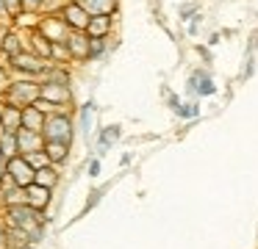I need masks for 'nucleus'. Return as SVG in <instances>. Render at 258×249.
Wrapping results in <instances>:
<instances>
[{
    "label": "nucleus",
    "instance_id": "9",
    "mask_svg": "<svg viewBox=\"0 0 258 249\" xmlns=\"http://www.w3.org/2000/svg\"><path fill=\"white\" fill-rule=\"evenodd\" d=\"M14 61H17V66H20V69H28V72H36V69H42L39 58H34V55H23V53H20Z\"/></svg>",
    "mask_w": 258,
    "mask_h": 249
},
{
    "label": "nucleus",
    "instance_id": "21",
    "mask_svg": "<svg viewBox=\"0 0 258 249\" xmlns=\"http://www.w3.org/2000/svg\"><path fill=\"white\" fill-rule=\"evenodd\" d=\"M9 6H12V9H17V0H6Z\"/></svg>",
    "mask_w": 258,
    "mask_h": 249
},
{
    "label": "nucleus",
    "instance_id": "5",
    "mask_svg": "<svg viewBox=\"0 0 258 249\" xmlns=\"http://www.w3.org/2000/svg\"><path fill=\"white\" fill-rule=\"evenodd\" d=\"M108 28H111V20H108L106 14H97V17H92V20H89V33L95 39H103V33H106Z\"/></svg>",
    "mask_w": 258,
    "mask_h": 249
},
{
    "label": "nucleus",
    "instance_id": "16",
    "mask_svg": "<svg viewBox=\"0 0 258 249\" xmlns=\"http://www.w3.org/2000/svg\"><path fill=\"white\" fill-rule=\"evenodd\" d=\"M17 141H20V147H23V144H25V147H34V144H36V136H34L31 130H23V133L17 136Z\"/></svg>",
    "mask_w": 258,
    "mask_h": 249
},
{
    "label": "nucleus",
    "instance_id": "14",
    "mask_svg": "<svg viewBox=\"0 0 258 249\" xmlns=\"http://www.w3.org/2000/svg\"><path fill=\"white\" fill-rule=\"evenodd\" d=\"M25 160H28L31 166H39V169H45L47 160H50V158H47L45 152H28V155H25Z\"/></svg>",
    "mask_w": 258,
    "mask_h": 249
},
{
    "label": "nucleus",
    "instance_id": "7",
    "mask_svg": "<svg viewBox=\"0 0 258 249\" xmlns=\"http://www.w3.org/2000/svg\"><path fill=\"white\" fill-rule=\"evenodd\" d=\"M42 94H45V97H50V100H58V103L70 100L67 86H61V83H47V86H42Z\"/></svg>",
    "mask_w": 258,
    "mask_h": 249
},
{
    "label": "nucleus",
    "instance_id": "12",
    "mask_svg": "<svg viewBox=\"0 0 258 249\" xmlns=\"http://www.w3.org/2000/svg\"><path fill=\"white\" fill-rule=\"evenodd\" d=\"M3 119H6V127L9 130H14V127L23 122V111H14V108H9V111H3Z\"/></svg>",
    "mask_w": 258,
    "mask_h": 249
},
{
    "label": "nucleus",
    "instance_id": "10",
    "mask_svg": "<svg viewBox=\"0 0 258 249\" xmlns=\"http://www.w3.org/2000/svg\"><path fill=\"white\" fill-rule=\"evenodd\" d=\"M53 183H56V172L53 169H36V186H45V188H50Z\"/></svg>",
    "mask_w": 258,
    "mask_h": 249
},
{
    "label": "nucleus",
    "instance_id": "1",
    "mask_svg": "<svg viewBox=\"0 0 258 249\" xmlns=\"http://www.w3.org/2000/svg\"><path fill=\"white\" fill-rule=\"evenodd\" d=\"M9 175L14 177L17 186H25V188L36 183V169L25 158H12V160H9Z\"/></svg>",
    "mask_w": 258,
    "mask_h": 249
},
{
    "label": "nucleus",
    "instance_id": "11",
    "mask_svg": "<svg viewBox=\"0 0 258 249\" xmlns=\"http://www.w3.org/2000/svg\"><path fill=\"white\" fill-rule=\"evenodd\" d=\"M64 152H67V144H58V141H47V158L50 160H61Z\"/></svg>",
    "mask_w": 258,
    "mask_h": 249
},
{
    "label": "nucleus",
    "instance_id": "22",
    "mask_svg": "<svg viewBox=\"0 0 258 249\" xmlns=\"http://www.w3.org/2000/svg\"><path fill=\"white\" fill-rule=\"evenodd\" d=\"M0 241H3V232H0Z\"/></svg>",
    "mask_w": 258,
    "mask_h": 249
},
{
    "label": "nucleus",
    "instance_id": "2",
    "mask_svg": "<svg viewBox=\"0 0 258 249\" xmlns=\"http://www.w3.org/2000/svg\"><path fill=\"white\" fill-rule=\"evenodd\" d=\"M47 141H58V144H70V122L64 116H53L47 122Z\"/></svg>",
    "mask_w": 258,
    "mask_h": 249
},
{
    "label": "nucleus",
    "instance_id": "20",
    "mask_svg": "<svg viewBox=\"0 0 258 249\" xmlns=\"http://www.w3.org/2000/svg\"><path fill=\"white\" fill-rule=\"evenodd\" d=\"M6 50H9V53H17V39H14V36L6 39Z\"/></svg>",
    "mask_w": 258,
    "mask_h": 249
},
{
    "label": "nucleus",
    "instance_id": "17",
    "mask_svg": "<svg viewBox=\"0 0 258 249\" xmlns=\"http://www.w3.org/2000/svg\"><path fill=\"white\" fill-rule=\"evenodd\" d=\"M23 122H28L31 130H36V125H39V111H25V114H23Z\"/></svg>",
    "mask_w": 258,
    "mask_h": 249
},
{
    "label": "nucleus",
    "instance_id": "13",
    "mask_svg": "<svg viewBox=\"0 0 258 249\" xmlns=\"http://www.w3.org/2000/svg\"><path fill=\"white\" fill-rule=\"evenodd\" d=\"M86 39H81V36H73L70 39V50L73 53H78V55H89V44H84Z\"/></svg>",
    "mask_w": 258,
    "mask_h": 249
},
{
    "label": "nucleus",
    "instance_id": "6",
    "mask_svg": "<svg viewBox=\"0 0 258 249\" xmlns=\"http://www.w3.org/2000/svg\"><path fill=\"white\" fill-rule=\"evenodd\" d=\"M47 194H50V191H47L45 186H36V183H34V186H28V199H25V202L34 205V208H42V205L47 202Z\"/></svg>",
    "mask_w": 258,
    "mask_h": 249
},
{
    "label": "nucleus",
    "instance_id": "18",
    "mask_svg": "<svg viewBox=\"0 0 258 249\" xmlns=\"http://www.w3.org/2000/svg\"><path fill=\"white\" fill-rule=\"evenodd\" d=\"M117 138H119V127H106V133H103V144L117 141Z\"/></svg>",
    "mask_w": 258,
    "mask_h": 249
},
{
    "label": "nucleus",
    "instance_id": "19",
    "mask_svg": "<svg viewBox=\"0 0 258 249\" xmlns=\"http://www.w3.org/2000/svg\"><path fill=\"white\" fill-rule=\"evenodd\" d=\"M97 53H103V39H92L89 44V55H97Z\"/></svg>",
    "mask_w": 258,
    "mask_h": 249
},
{
    "label": "nucleus",
    "instance_id": "8",
    "mask_svg": "<svg viewBox=\"0 0 258 249\" xmlns=\"http://www.w3.org/2000/svg\"><path fill=\"white\" fill-rule=\"evenodd\" d=\"M86 11H97V14H106V11L114 9V0H81Z\"/></svg>",
    "mask_w": 258,
    "mask_h": 249
},
{
    "label": "nucleus",
    "instance_id": "4",
    "mask_svg": "<svg viewBox=\"0 0 258 249\" xmlns=\"http://www.w3.org/2000/svg\"><path fill=\"white\" fill-rule=\"evenodd\" d=\"M189 86H191V92H197V94H214V92H217V86H214V80L208 77V72H203V69L191 75Z\"/></svg>",
    "mask_w": 258,
    "mask_h": 249
},
{
    "label": "nucleus",
    "instance_id": "15",
    "mask_svg": "<svg viewBox=\"0 0 258 249\" xmlns=\"http://www.w3.org/2000/svg\"><path fill=\"white\" fill-rule=\"evenodd\" d=\"M178 116H183V119H191V116H197V105L189 103V105H178Z\"/></svg>",
    "mask_w": 258,
    "mask_h": 249
},
{
    "label": "nucleus",
    "instance_id": "3",
    "mask_svg": "<svg viewBox=\"0 0 258 249\" xmlns=\"http://www.w3.org/2000/svg\"><path fill=\"white\" fill-rule=\"evenodd\" d=\"M64 20L73 28H89V11L81 3H70L67 9H64Z\"/></svg>",
    "mask_w": 258,
    "mask_h": 249
}]
</instances>
